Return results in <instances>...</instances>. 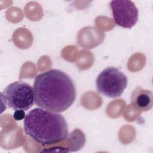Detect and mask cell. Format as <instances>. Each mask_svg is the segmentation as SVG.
I'll return each mask as SVG.
<instances>
[{
	"instance_id": "cell-8",
	"label": "cell",
	"mask_w": 153,
	"mask_h": 153,
	"mask_svg": "<svg viewBox=\"0 0 153 153\" xmlns=\"http://www.w3.org/2000/svg\"><path fill=\"white\" fill-rule=\"evenodd\" d=\"M13 118L16 121H20L22 120L25 119L26 117L25 112L24 110H16L13 114Z\"/></svg>"
},
{
	"instance_id": "cell-1",
	"label": "cell",
	"mask_w": 153,
	"mask_h": 153,
	"mask_svg": "<svg viewBox=\"0 0 153 153\" xmlns=\"http://www.w3.org/2000/svg\"><path fill=\"white\" fill-rule=\"evenodd\" d=\"M33 90L37 106L57 113L69 108L76 96L73 80L67 74L57 69H50L36 75Z\"/></svg>"
},
{
	"instance_id": "cell-7",
	"label": "cell",
	"mask_w": 153,
	"mask_h": 153,
	"mask_svg": "<svg viewBox=\"0 0 153 153\" xmlns=\"http://www.w3.org/2000/svg\"><path fill=\"white\" fill-rule=\"evenodd\" d=\"M68 137L70 140L68 142L69 151H75L81 149L84 145L85 139V136L82 131L78 128L75 129L71 133Z\"/></svg>"
},
{
	"instance_id": "cell-5",
	"label": "cell",
	"mask_w": 153,
	"mask_h": 153,
	"mask_svg": "<svg viewBox=\"0 0 153 153\" xmlns=\"http://www.w3.org/2000/svg\"><path fill=\"white\" fill-rule=\"evenodd\" d=\"M113 19L115 24L130 29L138 20L139 11L131 1L114 0L111 1Z\"/></svg>"
},
{
	"instance_id": "cell-2",
	"label": "cell",
	"mask_w": 153,
	"mask_h": 153,
	"mask_svg": "<svg viewBox=\"0 0 153 153\" xmlns=\"http://www.w3.org/2000/svg\"><path fill=\"white\" fill-rule=\"evenodd\" d=\"M23 127L26 135L44 146L63 141L69 134L67 123L61 114L39 107L26 115Z\"/></svg>"
},
{
	"instance_id": "cell-6",
	"label": "cell",
	"mask_w": 153,
	"mask_h": 153,
	"mask_svg": "<svg viewBox=\"0 0 153 153\" xmlns=\"http://www.w3.org/2000/svg\"><path fill=\"white\" fill-rule=\"evenodd\" d=\"M131 104L136 109L141 112L150 110L153 105L152 93L137 86L131 93Z\"/></svg>"
},
{
	"instance_id": "cell-3",
	"label": "cell",
	"mask_w": 153,
	"mask_h": 153,
	"mask_svg": "<svg viewBox=\"0 0 153 153\" xmlns=\"http://www.w3.org/2000/svg\"><path fill=\"white\" fill-rule=\"evenodd\" d=\"M1 100L14 110L27 111L35 103L33 88L23 81L12 82L2 92Z\"/></svg>"
},
{
	"instance_id": "cell-4",
	"label": "cell",
	"mask_w": 153,
	"mask_h": 153,
	"mask_svg": "<svg viewBox=\"0 0 153 153\" xmlns=\"http://www.w3.org/2000/svg\"><path fill=\"white\" fill-rule=\"evenodd\" d=\"M96 83L99 93L108 97L114 98L122 95L127 86L128 79L118 68L111 66L99 74Z\"/></svg>"
}]
</instances>
